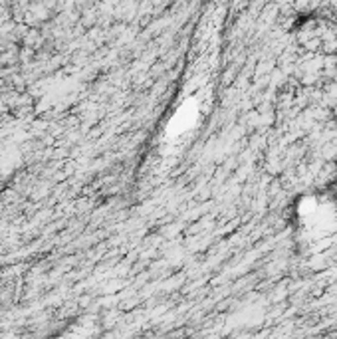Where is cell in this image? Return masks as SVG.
<instances>
[{
  "label": "cell",
  "instance_id": "cell-1",
  "mask_svg": "<svg viewBox=\"0 0 337 339\" xmlns=\"http://www.w3.org/2000/svg\"><path fill=\"white\" fill-rule=\"evenodd\" d=\"M56 339H96V331L91 325H87L85 322H80V324L71 325L70 329L62 331Z\"/></svg>",
  "mask_w": 337,
  "mask_h": 339
}]
</instances>
